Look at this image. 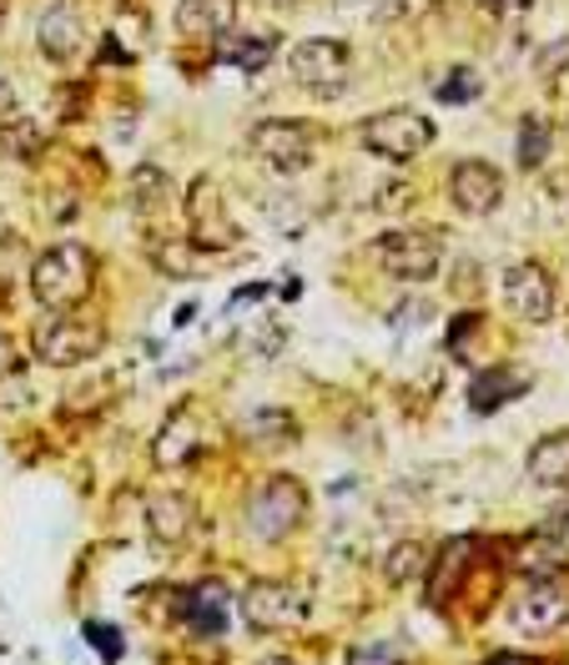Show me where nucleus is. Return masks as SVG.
<instances>
[{"instance_id":"40","label":"nucleus","mask_w":569,"mask_h":665,"mask_svg":"<svg viewBox=\"0 0 569 665\" xmlns=\"http://www.w3.org/2000/svg\"><path fill=\"white\" fill-rule=\"evenodd\" d=\"M549 91H555L559 101H569V66H559V71H555V81H549Z\"/></svg>"},{"instance_id":"17","label":"nucleus","mask_w":569,"mask_h":665,"mask_svg":"<svg viewBox=\"0 0 569 665\" xmlns=\"http://www.w3.org/2000/svg\"><path fill=\"white\" fill-rule=\"evenodd\" d=\"M192 454H197V414H192L186 404H176L172 414H166V424L156 429L152 459L162 464V470H182Z\"/></svg>"},{"instance_id":"24","label":"nucleus","mask_w":569,"mask_h":665,"mask_svg":"<svg viewBox=\"0 0 569 665\" xmlns=\"http://www.w3.org/2000/svg\"><path fill=\"white\" fill-rule=\"evenodd\" d=\"M549 142H555V131H549V121H545V117H525V121H519V142H515L519 167H525V172H535V167H545Z\"/></svg>"},{"instance_id":"18","label":"nucleus","mask_w":569,"mask_h":665,"mask_svg":"<svg viewBox=\"0 0 569 665\" xmlns=\"http://www.w3.org/2000/svg\"><path fill=\"white\" fill-rule=\"evenodd\" d=\"M232 16H237L232 0H182L176 6V31L192 36V41H222L232 31Z\"/></svg>"},{"instance_id":"7","label":"nucleus","mask_w":569,"mask_h":665,"mask_svg":"<svg viewBox=\"0 0 569 665\" xmlns=\"http://www.w3.org/2000/svg\"><path fill=\"white\" fill-rule=\"evenodd\" d=\"M348 46L333 41V36H307V41H297L293 51H287V71H293V81L303 91H313V97H338L343 87H348Z\"/></svg>"},{"instance_id":"34","label":"nucleus","mask_w":569,"mask_h":665,"mask_svg":"<svg viewBox=\"0 0 569 665\" xmlns=\"http://www.w3.org/2000/svg\"><path fill=\"white\" fill-rule=\"evenodd\" d=\"M545 530H549V535H555V540H559V545H565V555H569V504H565V510H559V514H555V520H549V524H545Z\"/></svg>"},{"instance_id":"12","label":"nucleus","mask_w":569,"mask_h":665,"mask_svg":"<svg viewBox=\"0 0 569 665\" xmlns=\"http://www.w3.org/2000/svg\"><path fill=\"white\" fill-rule=\"evenodd\" d=\"M504 308L519 318V323H549L555 313V283L539 262H515L504 273Z\"/></svg>"},{"instance_id":"20","label":"nucleus","mask_w":569,"mask_h":665,"mask_svg":"<svg viewBox=\"0 0 569 665\" xmlns=\"http://www.w3.org/2000/svg\"><path fill=\"white\" fill-rule=\"evenodd\" d=\"M509 565H515L519 575H529V580H559V570L569 565V555L549 530H535V535H525L515 545V560H509Z\"/></svg>"},{"instance_id":"33","label":"nucleus","mask_w":569,"mask_h":665,"mask_svg":"<svg viewBox=\"0 0 569 665\" xmlns=\"http://www.w3.org/2000/svg\"><path fill=\"white\" fill-rule=\"evenodd\" d=\"M252 434H257V439L267 444L273 434H293V419H287V414H273V409H267V414L252 419Z\"/></svg>"},{"instance_id":"42","label":"nucleus","mask_w":569,"mask_h":665,"mask_svg":"<svg viewBox=\"0 0 569 665\" xmlns=\"http://www.w3.org/2000/svg\"><path fill=\"white\" fill-rule=\"evenodd\" d=\"M257 6H273V11H293V6H303V0H257Z\"/></svg>"},{"instance_id":"4","label":"nucleus","mask_w":569,"mask_h":665,"mask_svg":"<svg viewBox=\"0 0 569 665\" xmlns=\"http://www.w3.org/2000/svg\"><path fill=\"white\" fill-rule=\"evenodd\" d=\"M247 152L257 162H267L273 172H303V167H313V152H318V127L297 117H267L247 131Z\"/></svg>"},{"instance_id":"26","label":"nucleus","mask_w":569,"mask_h":665,"mask_svg":"<svg viewBox=\"0 0 569 665\" xmlns=\"http://www.w3.org/2000/svg\"><path fill=\"white\" fill-rule=\"evenodd\" d=\"M152 262L162 268V278H192V262H197V248H192V238H156Z\"/></svg>"},{"instance_id":"30","label":"nucleus","mask_w":569,"mask_h":665,"mask_svg":"<svg viewBox=\"0 0 569 665\" xmlns=\"http://www.w3.org/2000/svg\"><path fill=\"white\" fill-rule=\"evenodd\" d=\"M87 641L96 645V655L106 665H116L121 655H126V641H121V631L116 625H106V621H87Z\"/></svg>"},{"instance_id":"14","label":"nucleus","mask_w":569,"mask_h":665,"mask_svg":"<svg viewBox=\"0 0 569 665\" xmlns=\"http://www.w3.org/2000/svg\"><path fill=\"white\" fill-rule=\"evenodd\" d=\"M449 197H454V208L469 212V218H489V212L504 202V177H499V167L479 162V157L459 162V167L449 172Z\"/></svg>"},{"instance_id":"8","label":"nucleus","mask_w":569,"mask_h":665,"mask_svg":"<svg viewBox=\"0 0 569 665\" xmlns=\"http://www.w3.org/2000/svg\"><path fill=\"white\" fill-rule=\"evenodd\" d=\"M237 605H242V621H247V631H257V635L293 631V625L307 615L303 590L287 585V580H252V585L242 590Z\"/></svg>"},{"instance_id":"16","label":"nucleus","mask_w":569,"mask_h":665,"mask_svg":"<svg viewBox=\"0 0 569 665\" xmlns=\"http://www.w3.org/2000/svg\"><path fill=\"white\" fill-rule=\"evenodd\" d=\"M519 393H529V373L509 369V363H494V369H479L469 383V409L474 414H494V409L515 404Z\"/></svg>"},{"instance_id":"31","label":"nucleus","mask_w":569,"mask_h":665,"mask_svg":"<svg viewBox=\"0 0 569 665\" xmlns=\"http://www.w3.org/2000/svg\"><path fill=\"white\" fill-rule=\"evenodd\" d=\"M348 665H404V645L398 641H368L348 655Z\"/></svg>"},{"instance_id":"1","label":"nucleus","mask_w":569,"mask_h":665,"mask_svg":"<svg viewBox=\"0 0 569 665\" xmlns=\"http://www.w3.org/2000/svg\"><path fill=\"white\" fill-rule=\"evenodd\" d=\"M96 288V252L87 242H55L31 262V293L51 313H77Z\"/></svg>"},{"instance_id":"15","label":"nucleus","mask_w":569,"mask_h":665,"mask_svg":"<svg viewBox=\"0 0 569 665\" xmlns=\"http://www.w3.org/2000/svg\"><path fill=\"white\" fill-rule=\"evenodd\" d=\"M35 41H41V51L51 56V61H77L81 41H87L81 11L71 6V0H51L45 16H41V26H35Z\"/></svg>"},{"instance_id":"23","label":"nucleus","mask_w":569,"mask_h":665,"mask_svg":"<svg viewBox=\"0 0 569 665\" xmlns=\"http://www.w3.org/2000/svg\"><path fill=\"white\" fill-rule=\"evenodd\" d=\"M126 197H132V212L136 218H162L166 208H172V182H166V172L162 167H152V162H142L132 172V187H126Z\"/></svg>"},{"instance_id":"3","label":"nucleus","mask_w":569,"mask_h":665,"mask_svg":"<svg viewBox=\"0 0 569 665\" xmlns=\"http://www.w3.org/2000/svg\"><path fill=\"white\" fill-rule=\"evenodd\" d=\"M358 142L368 147L373 157H384V162H414V157H424L428 147H434V121L414 107H388L363 121Z\"/></svg>"},{"instance_id":"19","label":"nucleus","mask_w":569,"mask_h":665,"mask_svg":"<svg viewBox=\"0 0 569 665\" xmlns=\"http://www.w3.org/2000/svg\"><path fill=\"white\" fill-rule=\"evenodd\" d=\"M192 524H197V504L186 500V494L166 490L146 504V530H152L162 545H182V540L192 535Z\"/></svg>"},{"instance_id":"41","label":"nucleus","mask_w":569,"mask_h":665,"mask_svg":"<svg viewBox=\"0 0 569 665\" xmlns=\"http://www.w3.org/2000/svg\"><path fill=\"white\" fill-rule=\"evenodd\" d=\"M192 318H197V303H182V308H176V318H172V323H176V328H186V323H192Z\"/></svg>"},{"instance_id":"29","label":"nucleus","mask_w":569,"mask_h":665,"mask_svg":"<svg viewBox=\"0 0 569 665\" xmlns=\"http://www.w3.org/2000/svg\"><path fill=\"white\" fill-rule=\"evenodd\" d=\"M0 142L11 147L16 157H35L41 152V131H35V121H6V127H0Z\"/></svg>"},{"instance_id":"28","label":"nucleus","mask_w":569,"mask_h":665,"mask_svg":"<svg viewBox=\"0 0 569 665\" xmlns=\"http://www.w3.org/2000/svg\"><path fill=\"white\" fill-rule=\"evenodd\" d=\"M484 91V81H479V71H469V66H459V71H449V77L434 87V97L444 101V107H464V101H474Z\"/></svg>"},{"instance_id":"13","label":"nucleus","mask_w":569,"mask_h":665,"mask_svg":"<svg viewBox=\"0 0 569 665\" xmlns=\"http://www.w3.org/2000/svg\"><path fill=\"white\" fill-rule=\"evenodd\" d=\"M227 601H232V590L222 580H197V585L176 590V615H182L186 631L197 635V641H217L227 631Z\"/></svg>"},{"instance_id":"32","label":"nucleus","mask_w":569,"mask_h":665,"mask_svg":"<svg viewBox=\"0 0 569 665\" xmlns=\"http://www.w3.org/2000/svg\"><path fill=\"white\" fill-rule=\"evenodd\" d=\"M479 323H484V313H459V318H454V328H449V353H464V343L479 333Z\"/></svg>"},{"instance_id":"38","label":"nucleus","mask_w":569,"mask_h":665,"mask_svg":"<svg viewBox=\"0 0 569 665\" xmlns=\"http://www.w3.org/2000/svg\"><path fill=\"white\" fill-rule=\"evenodd\" d=\"M11 111H16V91L6 87V81H0V127L11 121Z\"/></svg>"},{"instance_id":"11","label":"nucleus","mask_w":569,"mask_h":665,"mask_svg":"<svg viewBox=\"0 0 569 665\" xmlns=\"http://www.w3.org/2000/svg\"><path fill=\"white\" fill-rule=\"evenodd\" d=\"M569 621V585L565 580H529L525 595L509 605V625L519 635H549Z\"/></svg>"},{"instance_id":"22","label":"nucleus","mask_w":569,"mask_h":665,"mask_svg":"<svg viewBox=\"0 0 569 665\" xmlns=\"http://www.w3.org/2000/svg\"><path fill=\"white\" fill-rule=\"evenodd\" d=\"M277 56V41L273 36H263V31H237V36H222V51H217V61H227V66H237V71H247V77H257V71H267V61Z\"/></svg>"},{"instance_id":"37","label":"nucleus","mask_w":569,"mask_h":665,"mask_svg":"<svg viewBox=\"0 0 569 665\" xmlns=\"http://www.w3.org/2000/svg\"><path fill=\"white\" fill-rule=\"evenodd\" d=\"M529 6H535V0H494V11L499 16H525Z\"/></svg>"},{"instance_id":"10","label":"nucleus","mask_w":569,"mask_h":665,"mask_svg":"<svg viewBox=\"0 0 569 665\" xmlns=\"http://www.w3.org/2000/svg\"><path fill=\"white\" fill-rule=\"evenodd\" d=\"M479 540H469V535H459V540H449V545L438 550L434 560H428V575H424V601L434 605V611H444L449 601H459L464 595V585H469V575H474V565H479Z\"/></svg>"},{"instance_id":"6","label":"nucleus","mask_w":569,"mask_h":665,"mask_svg":"<svg viewBox=\"0 0 569 665\" xmlns=\"http://www.w3.org/2000/svg\"><path fill=\"white\" fill-rule=\"evenodd\" d=\"M373 258L388 278L398 283H428L444 262V232L434 228H404V232H384L373 242Z\"/></svg>"},{"instance_id":"27","label":"nucleus","mask_w":569,"mask_h":665,"mask_svg":"<svg viewBox=\"0 0 569 665\" xmlns=\"http://www.w3.org/2000/svg\"><path fill=\"white\" fill-rule=\"evenodd\" d=\"M16 278H31V258H26L21 238H0V303L16 293Z\"/></svg>"},{"instance_id":"35","label":"nucleus","mask_w":569,"mask_h":665,"mask_svg":"<svg viewBox=\"0 0 569 665\" xmlns=\"http://www.w3.org/2000/svg\"><path fill=\"white\" fill-rule=\"evenodd\" d=\"M484 665H545V661H535V655H515V651H504V655H489Z\"/></svg>"},{"instance_id":"25","label":"nucleus","mask_w":569,"mask_h":665,"mask_svg":"<svg viewBox=\"0 0 569 665\" xmlns=\"http://www.w3.org/2000/svg\"><path fill=\"white\" fill-rule=\"evenodd\" d=\"M418 575H428V550L418 545V540H404V545L388 550V560H384L388 585H408V580H418Z\"/></svg>"},{"instance_id":"9","label":"nucleus","mask_w":569,"mask_h":665,"mask_svg":"<svg viewBox=\"0 0 569 665\" xmlns=\"http://www.w3.org/2000/svg\"><path fill=\"white\" fill-rule=\"evenodd\" d=\"M186 232L197 252H227L237 242V228L227 218V197H222L217 177H197L186 187Z\"/></svg>"},{"instance_id":"36","label":"nucleus","mask_w":569,"mask_h":665,"mask_svg":"<svg viewBox=\"0 0 569 665\" xmlns=\"http://www.w3.org/2000/svg\"><path fill=\"white\" fill-rule=\"evenodd\" d=\"M257 298H267V283H252V288H242V293H232V303H227V308H237V303H257Z\"/></svg>"},{"instance_id":"39","label":"nucleus","mask_w":569,"mask_h":665,"mask_svg":"<svg viewBox=\"0 0 569 665\" xmlns=\"http://www.w3.org/2000/svg\"><path fill=\"white\" fill-rule=\"evenodd\" d=\"M16 369V343L0 333V373H11Z\"/></svg>"},{"instance_id":"5","label":"nucleus","mask_w":569,"mask_h":665,"mask_svg":"<svg viewBox=\"0 0 569 665\" xmlns=\"http://www.w3.org/2000/svg\"><path fill=\"white\" fill-rule=\"evenodd\" d=\"M106 349V328L96 318H77V313H55L51 323L35 328V359L45 369H81Z\"/></svg>"},{"instance_id":"43","label":"nucleus","mask_w":569,"mask_h":665,"mask_svg":"<svg viewBox=\"0 0 569 665\" xmlns=\"http://www.w3.org/2000/svg\"><path fill=\"white\" fill-rule=\"evenodd\" d=\"M263 665H293V661H287V655H277V661H263Z\"/></svg>"},{"instance_id":"44","label":"nucleus","mask_w":569,"mask_h":665,"mask_svg":"<svg viewBox=\"0 0 569 665\" xmlns=\"http://www.w3.org/2000/svg\"><path fill=\"white\" fill-rule=\"evenodd\" d=\"M0 21H6V0H0Z\"/></svg>"},{"instance_id":"21","label":"nucleus","mask_w":569,"mask_h":665,"mask_svg":"<svg viewBox=\"0 0 569 665\" xmlns=\"http://www.w3.org/2000/svg\"><path fill=\"white\" fill-rule=\"evenodd\" d=\"M525 474L539 490H569V429L565 434H545L525 459Z\"/></svg>"},{"instance_id":"2","label":"nucleus","mask_w":569,"mask_h":665,"mask_svg":"<svg viewBox=\"0 0 569 665\" xmlns=\"http://www.w3.org/2000/svg\"><path fill=\"white\" fill-rule=\"evenodd\" d=\"M247 535L257 545H277V540L297 535L307 520V490L293 474H263V480L247 490Z\"/></svg>"}]
</instances>
